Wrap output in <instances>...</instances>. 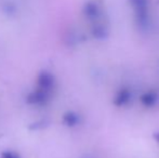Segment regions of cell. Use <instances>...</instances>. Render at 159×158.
Instances as JSON below:
<instances>
[{"instance_id": "1", "label": "cell", "mask_w": 159, "mask_h": 158, "mask_svg": "<svg viewBox=\"0 0 159 158\" xmlns=\"http://www.w3.org/2000/svg\"><path fill=\"white\" fill-rule=\"evenodd\" d=\"M53 89H54L53 76L48 72L41 73L37 80V88L30 94L28 101L34 105H46Z\"/></svg>"}, {"instance_id": "2", "label": "cell", "mask_w": 159, "mask_h": 158, "mask_svg": "<svg viewBox=\"0 0 159 158\" xmlns=\"http://www.w3.org/2000/svg\"><path fill=\"white\" fill-rule=\"evenodd\" d=\"M129 3L131 6L134 13L136 24L140 28L145 29L149 26V7L151 2L149 0H129Z\"/></svg>"}, {"instance_id": "3", "label": "cell", "mask_w": 159, "mask_h": 158, "mask_svg": "<svg viewBox=\"0 0 159 158\" xmlns=\"http://www.w3.org/2000/svg\"><path fill=\"white\" fill-rule=\"evenodd\" d=\"M84 13L91 21H96L98 19H100L103 14L102 1H100V0H90V1H88L84 8Z\"/></svg>"}, {"instance_id": "4", "label": "cell", "mask_w": 159, "mask_h": 158, "mask_svg": "<svg viewBox=\"0 0 159 158\" xmlns=\"http://www.w3.org/2000/svg\"><path fill=\"white\" fill-rule=\"evenodd\" d=\"M157 95H156L155 92H148L145 95L142 97V102L143 104H145L146 106H152L155 104V102L157 101Z\"/></svg>"}, {"instance_id": "5", "label": "cell", "mask_w": 159, "mask_h": 158, "mask_svg": "<svg viewBox=\"0 0 159 158\" xmlns=\"http://www.w3.org/2000/svg\"><path fill=\"white\" fill-rule=\"evenodd\" d=\"M129 99H130V91L129 90H122L118 93L116 104H117V105H124V104L128 103Z\"/></svg>"}, {"instance_id": "6", "label": "cell", "mask_w": 159, "mask_h": 158, "mask_svg": "<svg viewBox=\"0 0 159 158\" xmlns=\"http://www.w3.org/2000/svg\"><path fill=\"white\" fill-rule=\"evenodd\" d=\"M79 120V117L77 116L76 114H73V113H68L64 116V121L66 122V124L68 126H74L76 124Z\"/></svg>"}, {"instance_id": "7", "label": "cell", "mask_w": 159, "mask_h": 158, "mask_svg": "<svg viewBox=\"0 0 159 158\" xmlns=\"http://www.w3.org/2000/svg\"><path fill=\"white\" fill-rule=\"evenodd\" d=\"M0 158H21V157H20V155L17 153L13 152V151H7V152L2 153Z\"/></svg>"}, {"instance_id": "8", "label": "cell", "mask_w": 159, "mask_h": 158, "mask_svg": "<svg viewBox=\"0 0 159 158\" xmlns=\"http://www.w3.org/2000/svg\"><path fill=\"white\" fill-rule=\"evenodd\" d=\"M156 140H157V141H158V143H159V133H158L157 135H156Z\"/></svg>"}]
</instances>
